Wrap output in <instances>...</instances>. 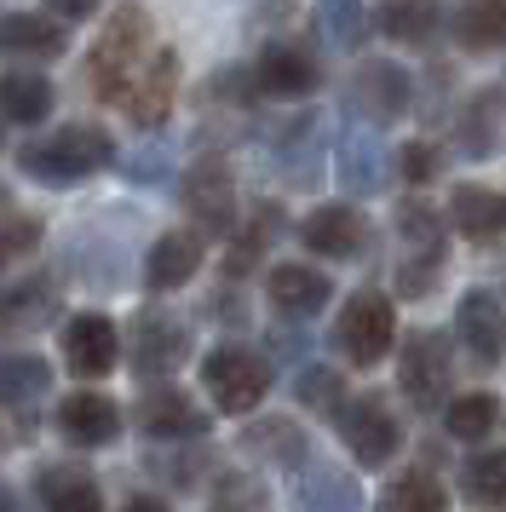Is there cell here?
Here are the masks:
<instances>
[{
	"instance_id": "obj_39",
	"label": "cell",
	"mask_w": 506,
	"mask_h": 512,
	"mask_svg": "<svg viewBox=\"0 0 506 512\" xmlns=\"http://www.w3.org/2000/svg\"><path fill=\"white\" fill-rule=\"evenodd\" d=\"M397 167H403L409 185H432L437 173H443V150H437V144H409V150L397 156Z\"/></svg>"
},
{
	"instance_id": "obj_17",
	"label": "cell",
	"mask_w": 506,
	"mask_h": 512,
	"mask_svg": "<svg viewBox=\"0 0 506 512\" xmlns=\"http://www.w3.org/2000/svg\"><path fill=\"white\" fill-rule=\"evenodd\" d=\"M58 432H64L75 449H104V443H115V432H121V409H115L104 392H69L64 403H58Z\"/></svg>"
},
{
	"instance_id": "obj_25",
	"label": "cell",
	"mask_w": 506,
	"mask_h": 512,
	"mask_svg": "<svg viewBox=\"0 0 506 512\" xmlns=\"http://www.w3.org/2000/svg\"><path fill=\"white\" fill-rule=\"evenodd\" d=\"M460 150L466 156H495L506 144V87H483L472 104H466V116H460Z\"/></svg>"
},
{
	"instance_id": "obj_30",
	"label": "cell",
	"mask_w": 506,
	"mask_h": 512,
	"mask_svg": "<svg viewBox=\"0 0 506 512\" xmlns=\"http://www.w3.org/2000/svg\"><path fill=\"white\" fill-rule=\"evenodd\" d=\"M455 41L466 52H501L506 47V6H501V0L460 6V12H455Z\"/></svg>"
},
{
	"instance_id": "obj_36",
	"label": "cell",
	"mask_w": 506,
	"mask_h": 512,
	"mask_svg": "<svg viewBox=\"0 0 506 512\" xmlns=\"http://www.w3.org/2000/svg\"><path fill=\"white\" fill-rule=\"evenodd\" d=\"M466 489H472V501H506V455L495 449H483L466 461Z\"/></svg>"
},
{
	"instance_id": "obj_8",
	"label": "cell",
	"mask_w": 506,
	"mask_h": 512,
	"mask_svg": "<svg viewBox=\"0 0 506 512\" xmlns=\"http://www.w3.org/2000/svg\"><path fill=\"white\" fill-rule=\"evenodd\" d=\"M449 346L443 334H409L403 346V363H397V380H403V397L414 409H449Z\"/></svg>"
},
{
	"instance_id": "obj_9",
	"label": "cell",
	"mask_w": 506,
	"mask_h": 512,
	"mask_svg": "<svg viewBox=\"0 0 506 512\" xmlns=\"http://www.w3.org/2000/svg\"><path fill=\"white\" fill-rule=\"evenodd\" d=\"M190 357V328L173 311H138L133 317V374L161 380Z\"/></svg>"
},
{
	"instance_id": "obj_29",
	"label": "cell",
	"mask_w": 506,
	"mask_h": 512,
	"mask_svg": "<svg viewBox=\"0 0 506 512\" xmlns=\"http://www.w3.org/2000/svg\"><path fill=\"white\" fill-rule=\"evenodd\" d=\"M374 512H443V484L426 466H409L386 484V495L374 501Z\"/></svg>"
},
{
	"instance_id": "obj_28",
	"label": "cell",
	"mask_w": 506,
	"mask_h": 512,
	"mask_svg": "<svg viewBox=\"0 0 506 512\" xmlns=\"http://www.w3.org/2000/svg\"><path fill=\"white\" fill-rule=\"evenodd\" d=\"M46 386H52V369H46L41 357H23V351L0 357V409L35 403V397H46Z\"/></svg>"
},
{
	"instance_id": "obj_19",
	"label": "cell",
	"mask_w": 506,
	"mask_h": 512,
	"mask_svg": "<svg viewBox=\"0 0 506 512\" xmlns=\"http://www.w3.org/2000/svg\"><path fill=\"white\" fill-rule=\"evenodd\" d=\"M138 426L150 438H202L207 432V409H196V397L179 386H150L138 403Z\"/></svg>"
},
{
	"instance_id": "obj_43",
	"label": "cell",
	"mask_w": 506,
	"mask_h": 512,
	"mask_svg": "<svg viewBox=\"0 0 506 512\" xmlns=\"http://www.w3.org/2000/svg\"><path fill=\"white\" fill-rule=\"evenodd\" d=\"M0 271H6V254H0Z\"/></svg>"
},
{
	"instance_id": "obj_41",
	"label": "cell",
	"mask_w": 506,
	"mask_h": 512,
	"mask_svg": "<svg viewBox=\"0 0 506 512\" xmlns=\"http://www.w3.org/2000/svg\"><path fill=\"white\" fill-rule=\"evenodd\" d=\"M121 512H167V507H161L156 495H133V501H127Z\"/></svg>"
},
{
	"instance_id": "obj_10",
	"label": "cell",
	"mask_w": 506,
	"mask_h": 512,
	"mask_svg": "<svg viewBox=\"0 0 506 512\" xmlns=\"http://www.w3.org/2000/svg\"><path fill=\"white\" fill-rule=\"evenodd\" d=\"M288 501L294 512H363V484L334 461H311L294 472V484H288Z\"/></svg>"
},
{
	"instance_id": "obj_42",
	"label": "cell",
	"mask_w": 506,
	"mask_h": 512,
	"mask_svg": "<svg viewBox=\"0 0 506 512\" xmlns=\"http://www.w3.org/2000/svg\"><path fill=\"white\" fill-rule=\"evenodd\" d=\"M0 512H12V495H6V489H0Z\"/></svg>"
},
{
	"instance_id": "obj_32",
	"label": "cell",
	"mask_w": 506,
	"mask_h": 512,
	"mask_svg": "<svg viewBox=\"0 0 506 512\" xmlns=\"http://www.w3.org/2000/svg\"><path fill=\"white\" fill-rule=\"evenodd\" d=\"M46 512H104V495H98V484L92 478H81V472H52L41 489Z\"/></svg>"
},
{
	"instance_id": "obj_40",
	"label": "cell",
	"mask_w": 506,
	"mask_h": 512,
	"mask_svg": "<svg viewBox=\"0 0 506 512\" xmlns=\"http://www.w3.org/2000/svg\"><path fill=\"white\" fill-rule=\"evenodd\" d=\"M35 242H41V225H35V219H6V225H0V254L6 259L29 254Z\"/></svg>"
},
{
	"instance_id": "obj_16",
	"label": "cell",
	"mask_w": 506,
	"mask_h": 512,
	"mask_svg": "<svg viewBox=\"0 0 506 512\" xmlns=\"http://www.w3.org/2000/svg\"><path fill=\"white\" fill-rule=\"evenodd\" d=\"M58 311V282L35 271V277L23 282H6L0 288V340H18V334H35Z\"/></svg>"
},
{
	"instance_id": "obj_31",
	"label": "cell",
	"mask_w": 506,
	"mask_h": 512,
	"mask_svg": "<svg viewBox=\"0 0 506 512\" xmlns=\"http://www.w3.org/2000/svg\"><path fill=\"white\" fill-rule=\"evenodd\" d=\"M495 420H501V403L489 392L449 397V409H443V426H449V438H460V443H483L495 432Z\"/></svg>"
},
{
	"instance_id": "obj_5",
	"label": "cell",
	"mask_w": 506,
	"mask_h": 512,
	"mask_svg": "<svg viewBox=\"0 0 506 512\" xmlns=\"http://www.w3.org/2000/svg\"><path fill=\"white\" fill-rule=\"evenodd\" d=\"M334 426H340V443L357 455L363 472L386 466L391 455H397V443H403V426H397L386 397H357V403H345L340 415H334Z\"/></svg>"
},
{
	"instance_id": "obj_13",
	"label": "cell",
	"mask_w": 506,
	"mask_h": 512,
	"mask_svg": "<svg viewBox=\"0 0 506 512\" xmlns=\"http://www.w3.org/2000/svg\"><path fill=\"white\" fill-rule=\"evenodd\" d=\"M414 104L409 70H397L386 58H368L363 70L351 75V110H363L368 121H397Z\"/></svg>"
},
{
	"instance_id": "obj_35",
	"label": "cell",
	"mask_w": 506,
	"mask_h": 512,
	"mask_svg": "<svg viewBox=\"0 0 506 512\" xmlns=\"http://www.w3.org/2000/svg\"><path fill=\"white\" fill-rule=\"evenodd\" d=\"M294 392L305 409H345V386H340V374L328 369V363H311V369L294 380Z\"/></svg>"
},
{
	"instance_id": "obj_1",
	"label": "cell",
	"mask_w": 506,
	"mask_h": 512,
	"mask_svg": "<svg viewBox=\"0 0 506 512\" xmlns=\"http://www.w3.org/2000/svg\"><path fill=\"white\" fill-rule=\"evenodd\" d=\"M115 162V144L110 133H98V127H58V133H46V139L23 144L18 150V167L29 179H41V185H81L92 173H104Z\"/></svg>"
},
{
	"instance_id": "obj_6",
	"label": "cell",
	"mask_w": 506,
	"mask_h": 512,
	"mask_svg": "<svg viewBox=\"0 0 506 512\" xmlns=\"http://www.w3.org/2000/svg\"><path fill=\"white\" fill-rule=\"evenodd\" d=\"M179 196H184V213H190L207 236H230L236 231V185H230L225 156H202V162L184 167Z\"/></svg>"
},
{
	"instance_id": "obj_33",
	"label": "cell",
	"mask_w": 506,
	"mask_h": 512,
	"mask_svg": "<svg viewBox=\"0 0 506 512\" xmlns=\"http://www.w3.org/2000/svg\"><path fill=\"white\" fill-rule=\"evenodd\" d=\"M437 6H386V12H374V24L386 29L391 41H409V47H420V41H432L437 29Z\"/></svg>"
},
{
	"instance_id": "obj_27",
	"label": "cell",
	"mask_w": 506,
	"mask_h": 512,
	"mask_svg": "<svg viewBox=\"0 0 506 512\" xmlns=\"http://www.w3.org/2000/svg\"><path fill=\"white\" fill-rule=\"evenodd\" d=\"M52 116V81L46 75H0V121L41 127Z\"/></svg>"
},
{
	"instance_id": "obj_7",
	"label": "cell",
	"mask_w": 506,
	"mask_h": 512,
	"mask_svg": "<svg viewBox=\"0 0 506 512\" xmlns=\"http://www.w3.org/2000/svg\"><path fill=\"white\" fill-rule=\"evenodd\" d=\"M58 351H64V369L81 374V380H104V374L121 363V334L104 311H81L69 317L64 334H58Z\"/></svg>"
},
{
	"instance_id": "obj_20",
	"label": "cell",
	"mask_w": 506,
	"mask_h": 512,
	"mask_svg": "<svg viewBox=\"0 0 506 512\" xmlns=\"http://www.w3.org/2000/svg\"><path fill=\"white\" fill-rule=\"evenodd\" d=\"M202 254H207L202 231L156 236V248H150V259H144V282H150L156 294H173V288H184V282L202 271Z\"/></svg>"
},
{
	"instance_id": "obj_15",
	"label": "cell",
	"mask_w": 506,
	"mask_h": 512,
	"mask_svg": "<svg viewBox=\"0 0 506 512\" xmlns=\"http://www.w3.org/2000/svg\"><path fill=\"white\" fill-rule=\"evenodd\" d=\"M265 294H271V305L282 317H317L322 305L334 300V282L322 277L317 265L288 259V265H271L265 271Z\"/></svg>"
},
{
	"instance_id": "obj_12",
	"label": "cell",
	"mask_w": 506,
	"mask_h": 512,
	"mask_svg": "<svg viewBox=\"0 0 506 512\" xmlns=\"http://www.w3.org/2000/svg\"><path fill=\"white\" fill-rule=\"evenodd\" d=\"M173 98H179V58H173V52H156V58L127 81V93L115 98V104L127 110L133 127H161L167 110H173Z\"/></svg>"
},
{
	"instance_id": "obj_21",
	"label": "cell",
	"mask_w": 506,
	"mask_h": 512,
	"mask_svg": "<svg viewBox=\"0 0 506 512\" xmlns=\"http://www.w3.org/2000/svg\"><path fill=\"white\" fill-rule=\"evenodd\" d=\"M299 236H305V248L322 254V259H351L363 248V213L345 208V202H328V208H317L299 225Z\"/></svg>"
},
{
	"instance_id": "obj_2",
	"label": "cell",
	"mask_w": 506,
	"mask_h": 512,
	"mask_svg": "<svg viewBox=\"0 0 506 512\" xmlns=\"http://www.w3.org/2000/svg\"><path fill=\"white\" fill-rule=\"evenodd\" d=\"M144 35H150V12H138V6H115L104 18V35L87 58V81L98 98H121V87L133 81L138 52H144Z\"/></svg>"
},
{
	"instance_id": "obj_34",
	"label": "cell",
	"mask_w": 506,
	"mask_h": 512,
	"mask_svg": "<svg viewBox=\"0 0 506 512\" xmlns=\"http://www.w3.org/2000/svg\"><path fill=\"white\" fill-rule=\"evenodd\" d=\"M207 512H271V495H265V484L248 478V472H225Z\"/></svg>"
},
{
	"instance_id": "obj_14",
	"label": "cell",
	"mask_w": 506,
	"mask_h": 512,
	"mask_svg": "<svg viewBox=\"0 0 506 512\" xmlns=\"http://www.w3.org/2000/svg\"><path fill=\"white\" fill-rule=\"evenodd\" d=\"M334 173L351 196H380L391 179V156H386V139L374 127H351L340 139V156H334Z\"/></svg>"
},
{
	"instance_id": "obj_22",
	"label": "cell",
	"mask_w": 506,
	"mask_h": 512,
	"mask_svg": "<svg viewBox=\"0 0 506 512\" xmlns=\"http://www.w3.org/2000/svg\"><path fill=\"white\" fill-rule=\"evenodd\" d=\"M0 52L6 58H58L64 24L52 12H0Z\"/></svg>"
},
{
	"instance_id": "obj_4",
	"label": "cell",
	"mask_w": 506,
	"mask_h": 512,
	"mask_svg": "<svg viewBox=\"0 0 506 512\" xmlns=\"http://www.w3.org/2000/svg\"><path fill=\"white\" fill-rule=\"evenodd\" d=\"M391 340H397V317H391L386 294H351L345 300V317L334 323V346L345 351V363L374 369L391 351Z\"/></svg>"
},
{
	"instance_id": "obj_3",
	"label": "cell",
	"mask_w": 506,
	"mask_h": 512,
	"mask_svg": "<svg viewBox=\"0 0 506 512\" xmlns=\"http://www.w3.org/2000/svg\"><path fill=\"white\" fill-rule=\"evenodd\" d=\"M202 386H207V397H213L225 415H248V409H259L265 392H271V363L253 357V351L219 346V351H207Z\"/></svg>"
},
{
	"instance_id": "obj_11",
	"label": "cell",
	"mask_w": 506,
	"mask_h": 512,
	"mask_svg": "<svg viewBox=\"0 0 506 512\" xmlns=\"http://www.w3.org/2000/svg\"><path fill=\"white\" fill-rule=\"evenodd\" d=\"M455 328L460 340H466V351L478 357L483 369H495L506 357V305L501 294H489V288H466L455 305Z\"/></svg>"
},
{
	"instance_id": "obj_23",
	"label": "cell",
	"mask_w": 506,
	"mask_h": 512,
	"mask_svg": "<svg viewBox=\"0 0 506 512\" xmlns=\"http://www.w3.org/2000/svg\"><path fill=\"white\" fill-rule=\"evenodd\" d=\"M449 231H460L466 242H495L506 231V196L478 185H460L449 202Z\"/></svg>"
},
{
	"instance_id": "obj_18",
	"label": "cell",
	"mask_w": 506,
	"mask_h": 512,
	"mask_svg": "<svg viewBox=\"0 0 506 512\" xmlns=\"http://www.w3.org/2000/svg\"><path fill=\"white\" fill-rule=\"evenodd\" d=\"M253 81H259V93H265V98H305V93H317L322 70H317V58H311L305 47L276 41V47H265Z\"/></svg>"
},
{
	"instance_id": "obj_37",
	"label": "cell",
	"mask_w": 506,
	"mask_h": 512,
	"mask_svg": "<svg viewBox=\"0 0 506 512\" xmlns=\"http://www.w3.org/2000/svg\"><path fill=\"white\" fill-rule=\"evenodd\" d=\"M276 225H282V208H276V202H253L248 225L236 231V259H259L265 254V242L276 236Z\"/></svg>"
},
{
	"instance_id": "obj_38",
	"label": "cell",
	"mask_w": 506,
	"mask_h": 512,
	"mask_svg": "<svg viewBox=\"0 0 506 512\" xmlns=\"http://www.w3.org/2000/svg\"><path fill=\"white\" fill-rule=\"evenodd\" d=\"M317 24H322V35H328V47H357L374 18H368L363 6H322Z\"/></svg>"
},
{
	"instance_id": "obj_24",
	"label": "cell",
	"mask_w": 506,
	"mask_h": 512,
	"mask_svg": "<svg viewBox=\"0 0 506 512\" xmlns=\"http://www.w3.org/2000/svg\"><path fill=\"white\" fill-rule=\"evenodd\" d=\"M397 231H403V265H426V271L443 265L449 225H443V213H437V208H426V202H403Z\"/></svg>"
},
{
	"instance_id": "obj_26",
	"label": "cell",
	"mask_w": 506,
	"mask_h": 512,
	"mask_svg": "<svg viewBox=\"0 0 506 512\" xmlns=\"http://www.w3.org/2000/svg\"><path fill=\"white\" fill-rule=\"evenodd\" d=\"M242 449H253V455H265V461L288 466V472H299V466L311 461V443H305V432H299L294 420H253L248 432H242Z\"/></svg>"
}]
</instances>
